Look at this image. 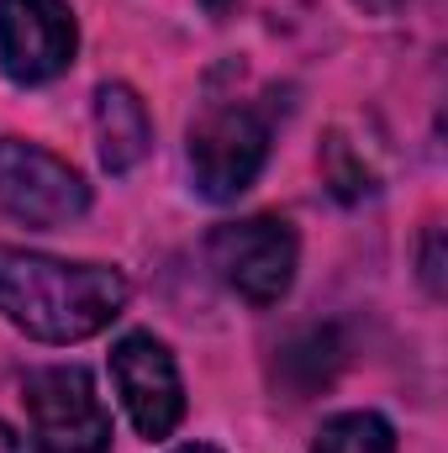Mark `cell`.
I'll list each match as a JSON object with an SVG mask.
<instances>
[{
	"instance_id": "13",
	"label": "cell",
	"mask_w": 448,
	"mask_h": 453,
	"mask_svg": "<svg viewBox=\"0 0 448 453\" xmlns=\"http://www.w3.org/2000/svg\"><path fill=\"white\" fill-rule=\"evenodd\" d=\"M353 5H359V11H369V16H396L406 0H353Z\"/></svg>"
},
{
	"instance_id": "3",
	"label": "cell",
	"mask_w": 448,
	"mask_h": 453,
	"mask_svg": "<svg viewBox=\"0 0 448 453\" xmlns=\"http://www.w3.org/2000/svg\"><path fill=\"white\" fill-rule=\"evenodd\" d=\"M269 158V121L243 101H212L190 121V180L206 201H237Z\"/></svg>"
},
{
	"instance_id": "6",
	"label": "cell",
	"mask_w": 448,
	"mask_h": 453,
	"mask_svg": "<svg viewBox=\"0 0 448 453\" xmlns=\"http://www.w3.org/2000/svg\"><path fill=\"white\" fill-rule=\"evenodd\" d=\"M80 27L64 0H0V69L11 85H48L74 64Z\"/></svg>"
},
{
	"instance_id": "16",
	"label": "cell",
	"mask_w": 448,
	"mask_h": 453,
	"mask_svg": "<svg viewBox=\"0 0 448 453\" xmlns=\"http://www.w3.org/2000/svg\"><path fill=\"white\" fill-rule=\"evenodd\" d=\"M174 453H217V449H206V443H190V449H174Z\"/></svg>"
},
{
	"instance_id": "5",
	"label": "cell",
	"mask_w": 448,
	"mask_h": 453,
	"mask_svg": "<svg viewBox=\"0 0 448 453\" xmlns=\"http://www.w3.org/2000/svg\"><path fill=\"white\" fill-rule=\"evenodd\" d=\"M0 206L21 226L48 232V226L80 222L90 211V185L69 158L27 137H0Z\"/></svg>"
},
{
	"instance_id": "14",
	"label": "cell",
	"mask_w": 448,
	"mask_h": 453,
	"mask_svg": "<svg viewBox=\"0 0 448 453\" xmlns=\"http://www.w3.org/2000/svg\"><path fill=\"white\" fill-rule=\"evenodd\" d=\"M0 453H21V438H16L5 422H0Z\"/></svg>"
},
{
	"instance_id": "8",
	"label": "cell",
	"mask_w": 448,
	"mask_h": 453,
	"mask_svg": "<svg viewBox=\"0 0 448 453\" xmlns=\"http://www.w3.org/2000/svg\"><path fill=\"white\" fill-rule=\"evenodd\" d=\"M96 142H101V164L112 174H127L148 158L153 148V121H148V106L137 101L132 85L121 80H106L96 90Z\"/></svg>"
},
{
	"instance_id": "1",
	"label": "cell",
	"mask_w": 448,
	"mask_h": 453,
	"mask_svg": "<svg viewBox=\"0 0 448 453\" xmlns=\"http://www.w3.org/2000/svg\"><path fill=\"white\" fill-rule=\"evenodd\" d=\"M127 274L112 264H69L0 248V317L37 342H85L127 306Z\"/></svg>"
},
{
	"instance_id": "12",
	"label": "cell",
	"mask_w": 448,
	"mask_h": 453,
	"mask_svg": "<svg viewBox=\"0 0 448 453\" xmlns=\"http://www.w3.org/2000/svg\"><path fill=\"white\" fill-rule=\"evenodd\" d=\"M417 264H422V285H428L433 296H444V226L438 222L422 232V253H417Z\"/></svg>"
},
{
	"instance_id": "4",
	"label": "cell",
	"mask_w": 448,
	"mask_h": 453,
	"mask_svg": "<svg viewBox=\"0 0 448 453\" xmlns=\"http://www.w3.org/2000/svg\"><path fill=\"white\" fill-rule=\"evenodd\" d=\"M206 258L227 290H237L248 306H274L296 285L301 242L280 217H243V222H222L206 237Z\"/></svg>"
},
{
	"instance_id": "15",
	"label": "cell",
	"mask_w": 448,
	"mask_h": 453,
	"mask_svg": "<svg viewBox=\"0 0 448 453\" xmlns=\"http://www.w3.org/2000/svg\"><path fill=\"white\" fill-rule=\"evenodd\" d=\"M201 5H206V11H212V16H227V11H232V5H237V0H201Z\"/></svg>"
},
{
	"instance_id": "7",
	"label": "cell",
	"mask_w": 448,
	"mask_h": 453,
	"mask_svg": "<svg viewBox=\"0 0 448 453\" xmlns=\"http://www.w3.org/2000/svg\"><path fill=\"white\" fill-rule=\"evenodd\" d=\"M116 395L143 438H169L185 422V385L174 369V353L153 333H127L112 348Z\"/></svg>"
},
{
	"instance_id": "10",
	"label": "cell",
	"mask_w": 448,
	"mask_h": 453,
	"mask_svg": "<svg viewBox=\"0 0 448 453\" xmlns=\"http://www.w3.org/2000/svg\"><path fill=\"white\" fill-rule=\"evenodd\" d=\"M312 453H396V427L380 411H343L322 422Z\"/></svg>"
},
{
	"instance_id": "9",
	"label": "cell",
	"mask_w": 448,
	"mask_h": 453,
	"mask_svg": "<svg viewBox=\"0 0 448 453\" xmlns=\"http://www.w3.org/2000/svg\"><path fill=\"white\" fill-rule=\"evenodd\" d=\"M337 364H343V342H337L333 327H306V333H296L280 348V380L296 390V401L328 390Z\"/></svg>"
},
{
	"instance_id": "11",
	"label": "cell",
	"mask_w": 448,
	"mask_h": 453,
	"mask_svg": "<svg viewBox=\"0 0 448 453\" xmlns=\"http://www.w3.org/2000/svg\"><path fill=\"white\" fill-rule=\"evenodd\" d=\"M322 174H328V190H333L337 201L375 196V169L364 164V153L343 132H328V142H322Z\"/></svg>"
},
{
	"instance_id": "2",
	"label": "cell",
	"mask_w": 448,
	"mask_h": 453,
	"mask_svg": "<svg viewBox=\"0 0 448 453\" xmlns=\"http://www.w3.org/2000/svg\"><path fill=\"white\" fill-rule=\"evenodd\" d=\"M21 406L32 422L37 453H106L112 449V411L96 395V380L80 364L32 369L21 385Z\"/></svg>"
}]
</instances>
